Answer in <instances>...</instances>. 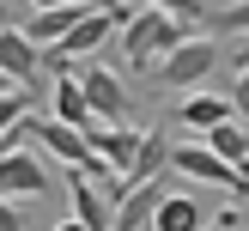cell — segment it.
<instances>
[{
	"label": "cell",
	"instance_id": "6da1fadb",
	"mask_svg": "<svg viewBox=\"0 0 249 231\" xmlns=\"http://www.w3.org/2000/svg\"><path fill=\"white\" fill-rule=\"evenodd\" d=\"M182 43H189V24L182 18H170V12H158V6H140L128 18V31H122V61H128L134 73H158Z\"/></svg>",
	"mask_w": 249,
	"mask_h": 231
},
{
	"label": "cell",
	"instance_id": "7a4b0ae2",
	"mask_svg": "<svg viewBox=\"0 0 249 231\" xmlns=\"http://www.w3.org/2000/svg\"><path fill=\"white\" fill-rule=\"evenodd\" d=\"M213 67H219V36H189V43H182L177 55L152 73V85H177V91L195 97V85H201Z\"/></svg>",
	"mask_w": 249,
	"mask_h": 231
},
{
	"label": "cell",
	"instance_id": "3957f363",
	"mask_svg": "<svg viewBox=\"0 0 249 231\" xmlns=\"http://www.w3.org/2000/svg\"><path fill=\"white\" fill-rule=\"evenodd\" d=\"M170 170H182V177H195V182H225L231 195H249V170L237 164H225V158L213 152V146H177V158H170Z\"/></svg>",
	"mask_w": 249,
	"mask_h": 231
},
{
	"label": "cell",
	"instance_id": "277c9868",
	"mask_svg": "<svg viewBox=\"0 0 249 231\" xmlns=\"http://www.w3.org/2000/svg\"><path fill=\"white\" fill-rule=\"evenodd\" d=\"M79 85H85L91 116L104 122V128H122V122H128V91H122V73H109V67H79Z\"/></svg>",
	"mask_w": 249,
	"mask_h": 231
},
{
	"label": "cell",
	"instance_id": "5b68a950",
	"mask_svg": "<svg viewBox=\"0 0 249 231\" xmlns=\"http://www.w3.org/2000/svg\"><path fill=\"white\" fill-rule=\"evenodd\" d=\"M170 158H177V146H170V122H152V128H146V140H140V158H134V170L122 177V195H128V189H140V182L170 177Z\"/></svg>",
	"mask_w": 249,
	"mask_h": 231
},
{
	"label": "cell",
	"instance_id": "8992f818",
	"mask_svg": "<svg viewBox=\"0 0 249 231\" xmlns=\"http://www.w3.org/2000/svg\"><path fill=\"white\" fill-rule=\"evenodd\" d=\"M0 73H6L12 85H24V91L49 73V67H43V49H36L18 24H12V31H0Z\"/></svg>",
	"mask_w": 249,
	"mask_h": 231
},
{
	"label": "cell",
	"instance_id": "52a82bcc",
	"mask_svg": "<svg viewBox=\"0 0 249 231\" xmlns=\"http://www.w3.org/2000/svg\"><path fill=\"white\" fill-rule=\"evenodd\" d=\"M170 177H158V182H140V189H128L122 195V207H116V231H152V219H158V207L170 201Z\"/></svg>",
	"mask_w": 249,
	"mask_h": 231
},
{
	"label": "cell",
	"instance_id": "ba28073f",
	"mask_svg": "<svg viewBox=\"0 0 249 231\" xmlns=\"http://www.w3.org/2000/svg\"><path fill=\"white\" fill-rule=\"evenodd\" d=\"M0 195L6 201H36V195H49V170L36 152H12L6 164H0Z\"/></svg>",
	"mask_w": 249,
	"mask_h": 231
},
{
	"label": "cell",
	"instance_id": "9c48e42d",
	"mask_svg": "<svg viewBox=\"0 0 249 231\" xmlns=\"http://www.w3.org/2000/svg\"><path fill=\"white\" fill-rule=\"evenodd\" d=\"M73 219L91 231H116V195L91 177H73Z\"/></svg>",
	"mask_w": 249,
	"mask_h": 231
},
{
	"label": "cell",
	"instance_id": "30bf717a",
	"mask_svg": "<svg viewBox=\"0 0 249 231\" xmlns=\"http://www.w3.org/2000/svg\"><path fill=\"white\" fill-rule=\"evenodd\" d=\"M55 122H67V128H79L85 140H91V134L104 128V122L91 116V97H85V85L73 79V73H61V79H55Z\"/></svg>",
	"mask_w": 249,
	"mask_h": 231
},
{
	"label": "cell",
	"instance_id": "8fae6325",
	"mask_svg": "<svg viewBox=\"0 0 249 231\" xmlns=\"http://www.w3.org/2000/svg\"><path fill=\"white\" fill-rule=\"evenodd\" d=\"M140 140H146V134H134V128H97V134H91V152L104 158L116 177H128L134 158H140ZM116 207H122V201H116Z\"/></svg>",
	"mask_w": 249,
	"mask_h": 231
},
{
	"label": "cell",
	"instance_id": "7c38bea8",
	"mask_svg": "<svg viewBox=\"0 0 249 231\" xmlns=\"http://www.w3.org/2000/svg\"><path fill=\"white\" fill-rule=\"evenodd\" d=\"M177 122H189V128L213 134V128H225V122H237V109H231V97H213V91H195V97H182Z\"/></svg>",
	"mask_w": 249,
	"mask_h": 231
},
{
	"label": "cell",
	"instance_id": "4fadbf2b",
	"mask_svg": "<svg viewBox=\"0 0 249 231\" xmlns=\"http://www.w3.org/2000/svg\"><path fill=\"white\" fill-rule=\"evenodd\" d=\"M152 231H207V213H201V201H195V195H170V201L158 207Z\"/></svg>",
	"mask_w": 249,
	"mask_h": 231
},
{
	"label": "cell",
	"instance_id": "5bb4252c",
	"mask_svg": "<svg viewBox=\"0 0 249 231\" xmlns=\"http://www.w3.org/2000/svg\"><path fill=\"white\" fill-rule=\"evenodd\" d=\"M207 146H213L225 164L249 170V128H243V122H225V128H213V134H207Z\"/></svg>",
	"mask_w": 249,
	"mask_h": 231
},
{
	"label": "cell",
	"instance_id": "9a60e30c",
	"mask_svg": "<svg viewBox=\"0 0 249 231\" xmlns=\"http://www.w3.org/2000/svg\"><path fill=\"white\" fill-rule=\"evenodd\" d=\"M207 24H213V36H249V0H225V6H213Z\"/></svg>",
	"mask_w": 249,
	"mask_h": 231
},
{
	"label": "cell",
	"instance_id": "2e32d148",
	"mask_svg": "<svg viewBox=\"0 0 249 231\" xmlns=\"http://www.w3.org/2000/svg\"><path fill=\"white\" fill-rule=\"evenodd\" d=\"M146 6H158V12H170V18H182V24H195V18H207V0H146Z\"/></svg>",
	"mask_w": 249,
	"mask_h": 231
},
{
	"label": "cell",
	"instance_id": "e0dca14e",
	"mask_svg": "<svg viewBox=\"0 0 249 231\" xmlns=\"http://www.w3.org/2000/svg\"><path fill=\"white\" fill-rule=\"evenodd\" d=\"M231 109H237V122H249V67L231 79Z\"/></svg>",
	"mask_w": 249,
	"mask_h": 231
},
{
	"label": "cell",
	"instance_id": "ac0fdd59",
	"mask_svg": "<svg viewBox=\"0 0 249 231\" xmlns=\"http://www.w3.org/2000/svg\"><path fill=\"white\" fill-rule=\"evenodd\" d=\"M0 231H31L24 213H18V201H6V195H0Z\"/></svg>",
	"mask_w": 249,
	"mask_h": 231
},
{
	"label": "cell",
	"instance_id": "d6986e66",
	"mask_svg": "<svg viewBox=\"0 0 249 231\" xmlns=\"http://www.w3.org/2000/svg\"><path fill=\"white\" fill-rule=\"evenodd\" d=\"M55 6H79V0H31V12H55Z\"/></svg>",
	"mask_w": 249,
	"mask_h": 231
},
{
	"label": "cell",
	"instance_id": "ffe728a7",
	"mask_svg": "<svg viewBox=\"0 0 249 231\" xmlns=\"http://www.w3.org/2000/svg\"><path fill=\"white\" fill-rule=\"evenodd\" d=\"M12 152H18V134H6V140H0V164H6Z\"/></svg>",
	"mask_w": 249,
	"mask_h": 231
},
{
	"label": "cell",
	"instance_id": "44dd1931",
	"mask_svg": "<svg viewBox=\"0 0 249 231\" xmlns=\"http://www.w3.org/2000/svg\"><path fill=\"white\" fill-rule=\"evenodd\" d=\"M55 231H91V225H79V219L67 213V219H61V225H55Z\"/></svg>",
	"mask_w": 249,
	"mask_h": 231
},
{
	"label": "cell",
	"instance_id": "7402d4cb",
	"mask_svg": "<svg viewBox=\"0 0 249 231\" xmlns=\"http://www.w3.org/2000/svg\"><path fill=\"white\" fill-rule=\"evenodd\" d=\"M0 31H12V6H6V0H0Z\"/></svg>",
	"mask_w": 249,
	"mask_h": 231
},
{
	"label": "cell",
	"instance_id": "603a6c76",
	"mask_svg": "<svg viewBox=\"0 0 249 231\" xmlns=\"http://www.w3.org/2000/svg\"><path fill=\"white\" fill-rule=\"evenodd\" d=\"M237 67H249V43H243V49H237Z\"/></svg>",
	"mask_w": 249,
	"mask_h": 231
},
{
	"label": "cell",
	"instance_id": "cb8c5ba5",
	"mask_svg": "<svg viewBox=\"0 0 249 231\" xmlns=\"http://www.w3.org/2000/svg\"><path fill=\"white\" fill-rule=\"evenodd\" d=\"M6 91H12V79H6V73H0V97H6Z\"/></svg>",
	"mask_w": 249,
	"mask_h": 231
},
{
	"label": "cell",
	"instance_id": "d4e9b609",
	"mask_svg": "<svg viewBox=\"0 0 249 231\" xmlns=\"http://www.w3.org/2000/svg\"><path fill=\"white\" fill-rule=\"evenodd\" d=\"M237 231H249V225H237Z\"/></svg>",
	"mask_w": 249,
	"mask_h": 231
}]
</instances>
